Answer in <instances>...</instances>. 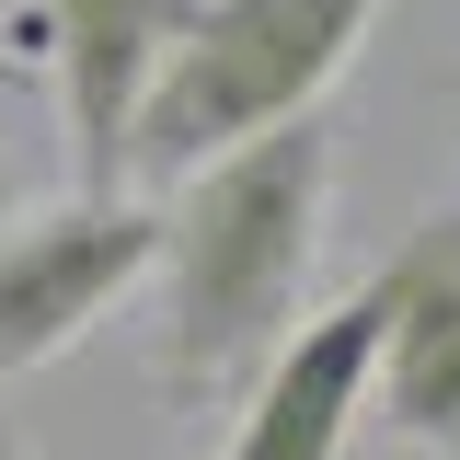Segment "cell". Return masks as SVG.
I'll return each mask as SVG.
<instances>
[{"mask_svg": "<svg viewBox=\"0 0 460 460\" xmlns=\"http://www.w3.org/2000/svg\"><path fill=\"white\" fill-rule=\"evenodd\" d=\"M345 184V127L334 115H288L265 138H242L219 162L162 184V334H150V380L172 402H242L253 368L299 334L311 311V265L334 230Z\"/></svg>", "mask_w": 460, "mask_h": 460, "instance_id": "1", "label": "cell"}, {"mask_svg": "<svg viewBox=\"0 0 460 460\" xmlns=\"http://www.w3.org/2000/svg\"><path fill=\"white\" fill-rule=\"evenodd\" d=\"M380 12L392 0H196L138 127H127V184L162 196L196 162H219L288 115H323V93L357 69Z\"/></svg>", "mask_w": 460, "mask_h": 460, "instance_id": "2", "label": "cell"}, {"mask_svg": "<svg viewBox=\"0 0 460 460\" xmlns=\"http://www.w3.org/2000/svg\"><path fill=\"white\" fill-rule=\"evenodd\" d=\"M150 265H162V208H150L138 184L12 219L0 230V380L69 357Z\"/></svg>", "mask_w": 460, "mask_h": 460, "instance_id": "3", "label": "cell"}, {"mask_svg": "<svg viewBox=\"0 0 460 460\" xmlns=\"http://www.w3.org/2000/svg\"><path fill=\"white\" fill-rule=\"evenodd\" d=\"M368 299H380L368 426H392L402 449L460 460V196H438L392 230V253L368 265Z\"/></svg>", "mask_w": 460, "mask_h": 460, "instance_id": "4", "label": "cell"}, {"mask_svg": "<svg viewBox=\"0 0 460 460\" xmlns=\"http://www.w3.org/2000/svg\"><path fill=\"white\" fill-rule=\"evenodd\" d=\"M368 402H380V299L357 288L334 311H299V334L253 368L219 460H345Z\"/></svg>", "mask_w": 460, "mask_h": 460, "instance_id": "5", "label": "cell"}, {"mask_svg": "<svg viewBox=\"0 0 460 460\" xmlns=\"http://www.w3.org/2000/svg\"><path fill=\"white\" fill-rule=\"evenodd\" d=\"M184 12L196 0H35V23L58 47V115L81 138V196H115L127 184V127L150 104Z\"/></svg>", "mask_w": 460, "mask_h": 460, "instance_id": "6", "label": "cell"}, {"mask_svg": "<svg viewBox=\"0 0 460 460\" xmlns=\"http://www.w3.org/2000/svg\"><path fill=\"white\" fill-rule=\"evenodd\" d=\"M23 219V162H12V150H0V230Z\"/></svg>", "mask_w": 460, "mask_h": 460, "instance_id": "7", "label": "cell"}, {"mask_svg": "<svg viewBox=\"0 0 460 460\" xmlns=\"http://www.w3.org/2000/svg\"><path fill=\"white\" fill-rule=\"evenodd\" d=\"M0 460H12V426H0Z\"/></svg>", "mask_w": 460, "mask_h": 460, "instance_id": "8", "label": "cell"}]
</instances>
